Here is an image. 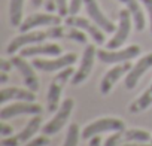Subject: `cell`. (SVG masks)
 <instances>
[{"label": "cell", "instance_id": "6da1fadb", "mask_svg": "<svg viewBox=\"0 0 152 146\" xmlns=\"http://www.w3.org/2000/svg\"><path fill=\"white\" fill-rule=\"evenodd\" d=\"M66 36H67V26L66 27L52 26V27H48L46 30H30V31L21 33L20 36L14 37L6 48V54L15 55V52L21 51L24 46L40 43L48 39H66Z\"/></svg>", "mask_w": 152, "mask_h": 146}, {"label": "cell", "instance_id": "7a4b0ae2", "mask_svg": "<svg viewBox=\"0 0 152 146\" xmlns=\"http://www.w3.org/2000/svg\"><path fill=\"white\" fill-rule=\"evenodd\" d=\"M75 72L76 70L72 66H69V67L57 72V75L51 81V85H49L48 94H46V109H48V112L55 113L60 109V106H61L60 99H61L63 90H64V87L69 82H72V78L75 75Z\"/></svg>", "mask_w": 152, "mask_h": 146}, {"label": "cell", "instance_id": "3957f363", "mask_svg": "<svg viewBox=\"0 0 152 146\" xmlns=\"http://www.w3.org/2000/svg\"><path fill=\"white\" fill-rule=\"evenodd\" d=\"M125 130V122L121 118H115V116H104V118H99L90 124H87L82 131L81 136L84 140H90L94 136H100L104 133H115V131H124Z\"/></svg>", "mask_w": 152, "mask_h": 146}, {"label": "cell", "instance_id": "277c9868", "mask_svg": "<svg viewBox=\"0 0 152 146\" xmlns=\"http://www.w3.org/2000/svg\"><path fill=\"white\" fill-rule=\"evenodd\" d=\"M142 54V48L139 45H128L127 48L119 49H97V58L106 64H119L134 60Z\"/></svg>", "mask_w": 152, "mask_h": 146}, {"label": "cell", "instance_id": "5b68a950", "mask_svg": "<svg viewBox=\"0 0 152 146\" xmlns=\"http://www.w3.org/2000/svg\"><path fill=\"white\" fill-rule=\"evenodd\" d=\"M73 109H75V100L73 99H64L61 101L60 109L54 113L52 119L42 127V133L45 136H54V134L60 133L64 128V125L67 124L69 118L72 116Z\"/></svg>", "mask_w": 152, "mask_h": 146}, {"label": "cell", "instance_id": "8992f818", "mask_svg": "<svg viewBox=\"0 0 152 146\" xmlns=\"http://www.w3.org/2000/svg\"><path fill=\"white\" fill-rule=\"evenodd\" d=\"M131 24H134V23H133V17H131L130 11H128L127 8H125V9H121L119 14H118V26H116V30H115L112 39L107 40L106 48H107V49H119V48H122V45L125 43V40H127L128 36H130Z\"/></svg>", "mask_w": 152, "mask_h": 146}, {"label": "cell", "instance_id": "52a82bcc", "mask_svg": "<svg viewBox=\"0 0 152 146\" xmlns=\"http://www.w3.org/2000/svg\"><path fill=\"white\" fill-rule=\"evenodd\" d=\"M78 61V55L75 52H67V54H61L55 58H34L31 61V64L34 66L36 70L45 72V73H51V72H60L69 66H73Z\"/></svg>", "mask_w": 152, "mask_h": 146}, {"label": "cell", "instance_id": "ba28073f", "mask_svg": "<svg viewBox=\"0 0 152 146\" xmlns=\"http://www.w3.org/2000/svg\"><path fill=\"white\" fill-rule=\"evenodd\" d=\"M39 130H42V116L33 115V118L26 124V127L20 133L12 134L11 137H5L2 140V145L3 146H21L27 143L28 140H31L33 137H36Z\"/></svg>", "mask_w": 152, "mask_h": 146}, {"label": "cell", "instance_id": "9c48e42d", "mask_svg": "<svg viewBox=\"0 0 152 146\" xmlns=\"http://www.w3.org/2000/svg\"><path fill=\"white\" fill-rule=\"evenodd\" d=\"M96 57H97V49L94 45H87L84 48L81 61H79V67L76 69L75 75L72 78V85H81L84 84L88 76L91 75L94 63H96Z\"/></svg>", "mask_w": 152, "mask_h": 146}, {"label": "cell", "instance_id": "30bf717a", "mask_svg": "<svg viewBox=\"0 0 152 146\" xmlns=\"http://www.w3.org/2000/svg\"><path fill=\"white\" fill-rule=\"evenodd\" d=\"M43 110L42 104L37 101H15L12 104H5L0 110V119L8 121L21 115H40Z\"/></svg>", "mask_w": 152, "mask_h": 146}, {"label": "cell", "instance_id": "8fae6325", "mask_svg": "<svg viewBox=\"0 0 152 146\" xmlns=\"http://www.w3.org/2000/svg\"><path fill=\"white\" fill-rule=\"evenodd\" d=\"M66 26H70V27H78L81 30H84L93 40L96 45H103L106 37H104V31L93 21V20H87V18H82V17H78V15H69L66 17L64 20Z\"/></svg>", "mask_w": 152, "mask_h": 146}, {"label": "cell", "instance_id": "7c38bea8", "mask_svg": "<svg viewBox=\"0 0 152 146\" xmlns=\"http://www.w3.org/2000/svg\"><path fill=\"white\" fill-rule=\"evenodd\" d=\"M14 69H17L20 72V75L24 81V85L27 88H30L31 91L37 93L39 91V78L36 75V69L31 63H28L24 57L21 55H12L11 57Z\"/></svg>", "mask_w": 152, "mask_h": 146}, {"label": "cell", "instance_id": "4fadbf2b", "mask_svg": "<svg viewBox=\"0 0 152 146\" xmlns=\"http://www.w3.org/2000/svg\"><path fill=\"white\" fill-rule=\"evenodd\" d=\"M131 67H133V66H131L130 61H127V63H119V64H113V66L104 73V75H103V78H102V81H100V94H102V96H107V94L113 90V87L116 85V82H118L122 76L127 75Z\"/></svg>", "mask_w": 152, "mask_h": 146}, {"label": "cell", "instance_id": "5bb4252c", "mask_svg": "<svg viewBox=\"0 0 152 146\" xmlns=\"http://www.w3.org/2000/svg\"><path fill=\"white\" fill-rule=\"evenodd\" d=\"M61 18L58 14L54 15L51 12H45V14H31L30 17H27L21 26L18 27L21 33H26V31H30V30H34L37 27H52V26H60L61 24Z\"/></svg>", "mask_w": 152, "mask_h": 146}, {"label": "cell", "instance_id": "9a60e30c", "mask_svg": "<svg viewBox=\"0 0 152 146\" xmlns=\"http://www.w3.org/2000/svg\"><path fill=\"white\" fill-rule=\"evenodd\" d=\"M149 69H152V52L145 54L143 57H140L137 60L136 64H133V67L130 69V72L125 75V79H124L125 88L127 90H134L136 85L139 84V81L142 79V76Z\"/></svg>", "mask_w": 152, "mask_h": 146}, {"label": "cell", "instance_id": "2e32d148", "mask_svg": "<svg viewBox=\"0 0 152 146\" xmlns=\"http://www.w3.org/2000/svg\"><path fill=\"white\" fill-rule=\"evenodd\" d=\"M63 48L58 43L54 42H40V43H34V45H28L24 46L20 52L21 57L24 58H36V57H58L61 55Z\"/></svg>", "mask_w": 152, "mask_h": 146}, {"label": "cell", "instance_id": "e0dca14e", "mask_svg": "<svg viewBox=\"0 0 152 146\" xmlns=\"http://www.w3.org/2000/svg\"><path fill=\"white\" fill-rule=\"evenodd\" d=\"M84 8H85L90 20H93L104 33H115L116 26L102 12L97 0H84Z\"/></svg>", "mask_w": 152, "mask_h": 146}, {"label": "cell", "instance_id": "ac0fdd59", "mask_svg": "<svg viewBox=\"0 0 152 146\" xmlns=\"http://www.w3.org/2000/svg\"><path fill=\"white\" fill-rule=\"evenodd\" d=\"M2 104H8L9 101H36V93L30 88H20V87H9L2 88Z\"/></svg>", "mask_w": 152, "mask_h": 146}, {"label": "cell", "instance_id": "d6986e66", "mask_svg": "<svg viewBox=\"0 0 152 146\" xmlns=\"http://www.w3.org/2000/svg\"><path fill=\"white\" fill-rule=\"evenodd\" d=\"M118 2L122 3L130 11V14L133 17V23H134L136 30L137 31H143L145 30V26H146V21H145V12H143L140 0H118Z\"/></svg>", "mask_w": 152, "mask_h": 146}, {"label": "cell", "instance_id": "ffe728a7", "mask_svg": "<svg viewBox=\"0 0 152 146\" xmlns=\"http://www.w3.org/2000/svg\"><path fill=\"white\" fill-rule=\"evenodd\" d=\"M152 106V81L148 85V88L128 106V112L130 113H142L145 110H148Z\"/></svg>", "mask_w": 152, "mask_h": 146}, {"label": "cell", "instance_id": "44dd1931", "mask_svg": "<svg viewBox=\"0 0 152 146\" xmlns=\"http://www.w3.org/2000/svg\"><path fill=\"white\" fill-rule=\"evenodd\" d=\"M152 140V136L149 131L143 128H125L122 131V142H139V143H149Z\"/></svg>", "mask_w": 152, "mask_h": 146}, {"label": "cell", "instance_id": "7402d4cb", "mask_svg": "<svg viewBox=\"0 0 152 146\" xmlns=\"http://www.w3.org/2000/svg\"><path fill=\"white\" fill-rule=\"evenodd\" d=\"M24 2L26 0H9V21L12 27H20L23 20V11H24Z\"/></svg>", "mask_w": 152, "mask_h": 146}, {"label": "cell", "instance_id": "603a6c76", "mask_svg": "<svg viewBox=\"0 0 152 146\" xmlns=\"http://www.w3.org/2000/svg\"><path fill=\"white\" fill-rule=\"evenodd\" d=\"M81 128L76 122H72L67 128V133H66V137H64V143L63 146H78L79 143V139L82 137L81 136Z\"/></svg>", "mask_w": 152, "mask_h": 146}, {"label": "cell", "instance_id": "cb8c5ba5", "mask_svg": "<svg viewBox=\"0 0 152 146\" xmlns=\"http://www.w3.org/2000/svg\"><path fill=\"white\" fill-rule=\"evenodd\" d=\"M122 142V131H115L107 136V139H103V146H119Z\"/></svg>", "mask_w": 152, "mask_h": 146}, {"label": "cell", "instance_id": "d4e9b609", "mask_svg": "<svg viewBox=\"0 0 152 146\" xmlns=\"http://www.w3.org/2000/svg\"><path fill=\"white\" fill-rule=\"evenodd\" d=\"M49 145V136H36L31 140H28L27 143H24L23 146H48Z\"/></svg>", "mask_w": 152, "mask_h": 146}, {"label": "cell", "instance_id": "484cf974", "mask_svg": "<svg viewBox=\"0 0 152 146\" xmlns=\"http://www.w3.org/2000/svg\"><path fill=\"white\" fill-rule=\"evenodd\" d=\"M57 2V12L60 17L66 18L70 15V11H69V5H70V0H55Z\"/></svg>", "mask_w": 152, "mask_h": 146}, {"label": "cell", "instance_id": "4316f807", "mask_svg": "<svg viewBox=\"0 0 152 146\" xmlns=\"http://www.w3.org/2000/svg\"><path fill=\"white\" fill-rule=\"evenodd\" d=\"M82 5H84V0H70V5H69L70 15H78V12L81 11Z\"/></svg>", "mask_w": 152, "mask_h": 146}, {"label": "cell", "instance_id": "83f0119b", "mask_svg": "<svg viewBox=\"0 0 152 146\" xmlns=\"http://www.w3.org/2000/svg\"><path fill=\"white\" fill-rule=\"evenodd\" d=\"M0 134H2V137H11L14 134V127L6 124V121H2V124H0Z\"/></svg>", "mask_w": 152, "mask_h": 146}, {"label": "cell", "instance_id": "f1b7e54d", "mask_svg": "<svg viewBox=\"0 0 152 146\" xmlns=\"http://www.w3.org/2000/svg\"><path fill=\"white\" fill-rule=\"evenodd\" d=\"M145 11L148 12V17H149V30H151V34H152V0H140Z\"/></svg>", "mask_w": 152, "mask_h": 146}, {"label": "cell", "instance_id": "f546056e", "mask_svg": "<svg viewBox=\"0 0 152 146\" xmlns=\"http://www.w3.org/2000/svg\"><path fill=\"white\" fill-rule=\"evenodd\" d=\"M12 67H14V64H12V60L9 58H2V63H0V72H6V73H9L11 70H12Z\"/></svg>", "mask_w": 152, "mask_h": 146}, {"label": "cell", "instance_id": "4dcf8cb0", "mask_svg": "<svg viewBox=\"0 0 152 146\" xmlns=\"http://www.w3.org/2000/svg\"><path fill=\"white\" fill-rule=\"evenodd\" d=\"M43 8L46 9V12H54L57 11V2L55 0H43Z\"/></svg>", "mask_w": 152, "mask_h": 146}, {"label": "cell", "instance_id": "1f68e13d", "mask_svg": "<svg viewBox=\"0 0 152 146\" xmlns=\"http://www.w3.org/2000/svg\"><path fill=\"white\" fill-rule=\"evenodd\" d=\"M88 146H103V139L100 136H94L90 139V145Z\"/></svg>", "mask_w": 152, "mask_h": 146}, {"label": "cell", "instance_id": "d6a6232c", "mask_svg": "<svg viewBox=\"0 0 152 146\" xmlns=\"http://www.w3.org/2000/svg\"><path fill=\"white\" fill-rule=\"evenodd\" d=\"M119 146H152V143L149 142V143H139V142H125V143H122V145H119Z\"/></svg>", "mask_w": 152, "mask_h": 146}, {"label": "cell", "instance_id": "836d02e7", "mask_svg": "<svg viewBox=\"0 0 152 146\" xmlns=\"http://www.w3.org/2000/svg\"><path fill=\"white\" fill-rule=\"evenodd\" d=\"M8 73L6 72H0V84H2V85H5L6 82H8Z\"/></svg>", "mask_w": 152, "mask_h": 146}, {"label": "cell", "instance_id": "e575fe53", "mask_svg": "<svg viewBox=\"0 0 152 146\" xmlns=\"http://www.w3.org/2000/svg\"><path fill=\"white\" fill-rule=\"evenodd\" d=\"M31 5H33V8H40V6H43V0H31Z\"/></svg>", "mask_w": 152, "mask_h": 146}, {"label": "cell", "instance_id": "d590c367", "mask_svg": "<svg viewBox=\"0 0 152 146\" xmlns=\"http://www.w3.org/2000/svg\"><path fill=\"white\" fill-rule=\"evenodd\" d=\"M151 143H152V140H151Z\"/></svg>", "mask_w": 152, "mask_h": 146}]
</instances>
